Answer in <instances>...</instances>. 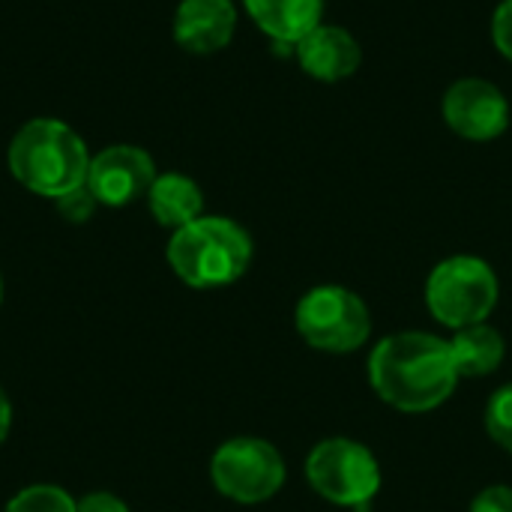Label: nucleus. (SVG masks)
<instances>
[{
	"mask_svg": "<svg viewBox=\"0 0 512 512\" xmlns=\"http://www.w3.org/2000/svg\"><path fill=\"white\" fill-rule=\"evenodd\" d=\"M369 384L402 414L441 408L459 384L450 342L414 330L381 339L369 357Z\"/></svg>",
	"mask_w": 512,
	"mask_h": 512,
	"instance_id": "f257e3e1",
	"label": "nucleus"
},
{
	"mask_svg": "<svg viewBox=\"0 0 512 512\" xmlns=\"http://www.w3.org/2000/svg\"><path fill=\"white\" fill-rule=\"evenodd\" d=\"M90 153L75 129L54 117L24 123L9 144L12 177L42 198H60L87 183Z\"/></svg>",
	"mask_w": 512,
	"mask_h": 512,
	"instance_id": "f03ea898",
	"label": "nucleus"
},
{
	"mask_svg": "<svg viewBox=\"0 0 512 512\" xmlns=\"http://www.w3.org/2000/svg\"><path fill=\"white\" fill-rule=\"evenodd\" d=\"M168 264L189 288H222L237 282L252 264V237L225 216H201L174 231Z\"/></svg>",
	"mask_w": 512,
	"mask_h": 512,
	"instance_id": "7ed1b4c3",
	"label": "nucleus"
},
{
	"mask_svg": "<svg viewBox=\"0 0 512 512\" xmlns=\"http://www.w3.org/2000/svg\"><path fill=\"white\" fill-rule=\"evenodd\" d=\"M501 297L495 270L477 255H453L426 279V306L450 330L486 324Z\"/></svg>",
	"mask_w": 512,
	"mask_h": 512,
	"instance_id": "20e7f679",
	"label": "nucleus"
},
{
	"mask_svg": "<svg viewBox=\"0 0 512 512\" xmlns=\"http://www.w3.org/2000/svg\"><path fill=\"white\" fill-rule=\"evenodd\" d=\"M309 486L336 507L369 512L381 492V468L369 447L351 438H327L306 459Z\"/></svg>",
	"mask_w": 512,
	"mask_h": 512,
	"instance_id": "39448f33",
	"label": "nucleus"
},
{
	"mask_svg": "<svg viewBox=\"0 0 512 512\" xmlns=\"http://www.w3.org/2000/svg\"><path fill=\"white\" fill-rule=\"evenodd\" d=\"M297 333L315 351L351 354L366 345L372 333V315L360 294L342 285H318L303 294L294 312Z\"/></svg>",
	"mask_w": 512,
	"mask_h": 512,
	"instance_id": "423d86ee",
	"label": "nucleus"
},
{
	"mask_svg": "<svg viewBox=\"0 0 512 512\" xmlns=\"http://www.w3.org/2000/svg\"><path fill=\"white\" fill-rule=\"evenodd\" d=\"M210 477L225 498L261 504L285 486V459L261 438H231L213 453Z\"/></svg>",
	"mask_w": 512,
	"mask_h": 512,
	"instance_id": "0eeeda50",
	"label": "nucleus"
},
{
	"mask_svg": "<svg viewBox=\"0 0 512 512\" xmlns=\"http://www.w3.org/2000/svg\"><path fill=\"white\" fill-rule=\"evenodd\" d=\"M441 114L459 138L474 144L495 141L510 126V102L501 93V87L486 78L456 81L444 93Z\"/></svg>",
	"mask_w": 512,
	"mask_h": 512,
	"instance_id": "6e6552de",
	"label": "nucleus"
},
{
	"mask_svg": "<svg viewBox=\"0 0 512 512\" xmlns=\"http://www.w3.org/2000/svg\"><path fill=\"white\" fill-rule=\"evenodd\" d=\"M156 180V165L147 150L132 144H114L90 156L87 189L105 207H126L138 198H147Z\"/></svg>",
	"mask_w": 512,
	"mask_h": 512,
	"instance_id": "1a4fd4ad",
	"label": "nucleus"
},
{
	"mask_svg": "<svg viewBox=\"0 0 512 512\" xmlns=\"http://www.w3.org/2000/svg\"><path fill=\"white\" fill-rule=\"evenodd\" d=\"M294 51H297L300 69L309 78L324 81V84L351 78L363 63V51L354 33L336 24H318L309 36H303L294 45Z\"/></svg>",
	"mask_w": 512,
	"mask_h": 512,
	"instance_id": "9d476101",
	"label": "nucleus"
},
{
	"mask_svg": "<svg viewBox=\"0 0 512 512\" xmlns=\"http://www.w3.org/2000/svg\"><path fill=\"white\" fill-rule=\"evenodd\" d=\"M237 30L231 0H183L174 12V39L189 54H213L228 48Z\"/></svg>",
	"mask_w": 512,
	"mask_h": 512,
	"instance_id": "9b49d317",
	"label": "nucleus"
},
{
	"mask_svg": "<svg viewBox=\"0 0 512 512\" xmlns=\"http://www.w3.org/2000/svg\"><path fill=\"white\" fill-rule=\"evenodd\" d=\"M243 6L276 45H297L324 24V0H243Z\"/></svg>",
	"mask_w": 512,
	"mask_h": 512,
	"instance_id": "f8f14e48",
	"label": "nucleus"
},
{
	"mask_svg": "<svg viewBox=\"0 0 512 512\" xmlns=\"http://www.w3.org/2000/svg\"><path fill=\"white\" fill-rule=\"evenodd\" d=\"M147 207L153 219L165 228H183L204 213V192L201 186L186 177V174H156L150 192H147Z\"/></svg>",
	"mask_w": 512,
	"mask_h": 512,
	"instance_id": "ddd939ff",
	"label": "nucleus"
},
{
	"mask_svg": "<svg viewBox=\"0 0 512 512\" xmlns=\"http://www.w3.org/2000/svg\"><path fill=\"white\" fill-rule=\"evenodd\" d=\"M450 351H453V363H456L459 378H486V375L501 369L507 345L495 327L474 324V327L456 330Z\"/></svg>",
	"mask_w": 512,
	"mask_h": 512,
	"instance_id": "4468645a",
	"label": "nucleus"
},
{
	"mask_svg": "<svg viewBox=\"0 0 512 512\" xmlns=\"http://www.w3.org/2000/svg\"><path fill=\"white\" fill-rule=\"evenodd\" d=\"M78 501H72L60 486H30L24 492H18L9 504L6 512H75Z\"/></svg>",
	"mask_w": 512,
	"mask_h": 512,
	"instance_id": "2eb2a0df",
	"label": "nucleus"
},
{
	"mask_svg": "<svg viewBox=\"0 0 512 512\" xmlns=\"http://www.w3.org/2000/svg\"><path fill=\"white\" fill-rule=\"evenodd\" d=\"M486 429L498 447L512 453V384H504L486 405Z\"/></svg>",
	"mask_w": 512,
	"mask_h": 512,
	"instance_id": "dca6fc26",
	"label": "nucleus"
},
{
	"mask_svg": "<svg viewBox=\"0 0 512 512\" xmlns=\"http://www.w3.org/2000/svg\"><path fill=\"white\" fill-rule=\"evenodd\" d=\"M96 204H99V201L93 198V192L87 189V183L57 198V210H60V216L69 219V222H87V219L93 216Z\"/></svg>",
	"mask_w": 512,
	"mask_h": 512,
	"instance_id": "f3484780",
	"label": "nucleus"
},
{
	"mask_svg": "<svg viewBox=\"0 0 512 512\" xmlns=\"http://www.w3.org/2000/svg\"><path fill=\"white\" fill-rule=\"evenodd\" d=\"M492 39L498 51L512 63V0H501L492 15Z\"/></svg>",
	"mask_w": 512,
	"mask_h": 512,
	"instance_id": "a211bd4d",
	"label": "nucleus"
},
{
	"mask_svg": "<svg viewBox=\"0 0 512 512\" xmlns=\"http://www.w3.org/2000/svg\"><path fill=\"white\" fill-rule=\"evenodd\" d=\"M471 512H512V486H489V489H483L474 498Z\"/></svg>",
	"mask_w": 512,
	"mask_h": 512,
	"instance_id": "6ab92c4d",
	"label": "nucleus"
},
{
	"mask_svg": "<svg viewBox=\"0 0 512 512\" xmlns=\"http://www.w3.org/2000/svg\"><path fill=\"white\" fill-rule=\"evenodd\" d=\"M75 512H129V507L111 492H93V495H84L78 501Z\"/></svg>",
	"mask_w": 512,
	"mask_h": 512,
	"instance_id": "aec40b11",
	"label": "nucleus"
},
{
	"mask_svg": "<svg viewBox=\"0 0 512 512\" xmlns=\"http://www.w3.org/2000/svg\"><path fill=\"white\" fill-rule=\"evenodd\" d=\"M9 426H12V405H9V399H6V393L0 387V444L9 435Z\"/></svg>",
	"mask_w": 512,
	"mask_h": 512,
	"instance_id": "412c9836",
	"label": "nucleus"
},
{
	"mask_svg": "<svg viewBox=\"0 0 512 512\" xmlns=\"http://www.w3.org/2000/svg\"><path fill=\"white\" fill-rule=\"evenodd\" d=\"M0 300H3V279H0Z\"/></svg>",
	"mask_w": 512,
	"mask_h": 512,
	"instance_id": "4be33fe9",
	"label": "nucleus"
}]
</instances>
